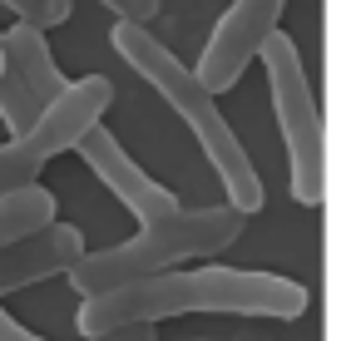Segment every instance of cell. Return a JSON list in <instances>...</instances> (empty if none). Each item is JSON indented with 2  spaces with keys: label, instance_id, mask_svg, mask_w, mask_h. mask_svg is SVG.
<instances>
[{
  "label": "cell",
  "instance_id": "cell-3",
  "mask_svg": "<svg viewBox=\"0 0 361 341\" xmlns=\"http://www.w3.org/2000/svg\"><path fill=\"white\" fill-rule=\"evenodd\" d=\"M243 213L228 208V203H213V208H173L154 223H139L134 237L114 242V247H99V252H85L65 277L80 297H94L104 287H119V282H139V277H159V272H173L178 262H198V257H218L228 252L238 237H243Z\"/></svg>",
  "mask_w": 361,
  "mask_h": 341
},
{
  "label": "cell",
  "instance_id": "cell-4",
  "mask_svg": "<svg viewBox=\"0 0 361 341\" xmlns=\"http://www.w3.org/2000/svg\"><path fill=\"white\" fill-rule=\"evenodd\" d=\"M267 70V94H272V119L287 144V178L292 198L302 208H322L326 198V134H322V109L302 65V50L287 30H272L267 45L257 50Z\"/></svg>",
  "mask_w": 361,
  "mask_h": 341
},
{
  "label": "cell",
  "instance_id": "cell-5",
  "mask_svg": "<svg viewBox=\"0 0 361 341\" xmlns=\"http://www.w3.org/2000/svg\"><path fill=\"white\" fill-rule=\"evenodd\" d=\"M114 104V85L104 75H85V80H70L45 109L40 119L25 129V134H11V144H0V198L16 193V188H30L40 183L45 163L70 154L94 124H104Z\"/></svg>",
  "mask_w": 361,
  "mask_h": 341
},
{
  "label": "cell",
  "instance_id": "cell-7",
  "mask_svg": "<svg viewBox=\"0 0 361 341\" xmlns=\"http://www.w3.org/2000/svg\"><path fill=\"white\" fill-rule=\"evenodd\" d=\"M75 154L85 159V168L139 218V223H154V218H164V213H173L178 208V198L159 183V178H149L144 168H139V159L104 129V124H94L80 144H75Z\"/></svg>",
  "mask_w": 361,
  "mask_h": 341
},
{
  "label": "cell",
  "instance_id": "cell-2",
  "mask_svg": "<svg viewBox=\"0 0 361 341\" xmlns=\"http://www.w3.org/2000/svg\"><path fill=\"white\" fill-rule=\"evenodd\" d=\"M109 40H114L119 60H124L129 70H139V75L164 94V104L188 124V134L198 139L203 159L213 163V173H218V183H223V193H228V208H238L243 218H252V213L267 203V193H262V178H257V168H252L243 139H238L233 124L223 119L218 94H208V89L198 85V75H193L149 25L114 20Z\"/></svg>",
  "mask_w": 361,
  "mask_h": 341
},
{
  "label": "cell",
  "instance_id": "cell-14",
  "mask_svg": "<svg viewBox=\"0 0 361 341\" xmlns=\"http://www.w3.org/2000/svg\"><path fill=\"white\" fill-rule=\"evenodd\" d=\"M0 341H45V336H35L30 326H20V321L6 311V302H0Z\"/></svg>",
  "mask_w": 361,
  "mask_h": 341
},
{
  "label": "cell",
  "instance_id": "cell-11",
  "mask_svg": "<svg viewBox=\"0 0 361 341\" xmlns=\"http://www.w3.org/2000/svg\"><path fill=\"white\" fill-rule=\"evenodd\" d=\"M40 109H45V104L35 99V89H30L11 65L0 70V119H6L11 134H25V129L40 119Z\"/></svg>",
  "mask_w": 361,
  "mask_h": 341
},
{
  "label": "cell",
  "instance_id": "cell-10",
  "mask_svg": "<svg viewBox=\"0 0 361 341\" xmlns=\"http://www.w3.org/2000/svg\"><path fill=\"white\" fill-rule=\"evenodd\" d=\"M45 223H55V193L50 188L30 183V188H16V193L0 198V247L45 228Z\"/></svg>",
  "mask_w": 361,
  "mask_h": 341
},
{
  "label": "cell",
  "instance_id": "cell-1",
  "mask_svg": "<svg viewBox=\"0 0 361 341\" xmlns=\"http://www.w3.org/2000/svg\"><path fill=\"white\" fill-rule=\"evenodd\" d=\"M312 292L297 277L282 272H257V267H218L203 262L193 272H159L139 282L104 287L94 297H80L75 326L85 341L124 331V326H159L169 316H198V311H223V316H267V321H297L307 316Z\"/></svg>",
  "mask_w": 361,
  "mask_h": 341
},
{
  "label": "cell",
  "instance_id": "cell-8",
  "mask_svg": "<svg viewBox=\"0 0 361 341\" xmlns=\"http://www.w3.org/2000/svg\"><path fill=\"white\" fill-rule=\"evenodd\" d=\"M85 232L75 223H45L16 242L0 247V297H11L20 287H35L45 277H65L85 257Z\"/></svg>",
  "mask_w": 361,
  "mask_h": 341
},
{
  "label": "cell",
  "instance_id": "cell-9",
  "mask_svg": "<svg viewBox=\"0 0 361 341\" xmlns=\"http://www.w3.org/2000/svg\"><path fill=\"white\" fill-rule=\"evenodd\" d=\"M0 55H6V65L35 89V99L40 104H50L70 80H65V70L55 65V55H50V40H45V30H35V25H25V20H16L11 30H0Z\"/></svg>",
  "mask_w": 361,
  "mask_h": 341
},
{
  "label": "cell",
  "instance_id": "cell-13",
  "mask_svg": "<svg viewBox=\"0 0 361 341\" xmlns=\"http://www.w3.org/2000/svg\"><path fill=\"white\" fill-rule=\"evenodd\" d=\"M104 11H114V20H129V25H149L159 16L164 0H99Z\"/></svg>",
  "mask_w": 361,
  "mask_h": 341
},
{
  "label": "cell",
  "instance_id": "cell-6",
  "mask_svg": "<svg viewBox=\"0 0 361 341\" xmlns=\"http://www.w3.org/2000/svg\"><path fill=\"white\" fill-rule=\"evenodd\" d=\"M282 11H287V0H233L203 45V60L193 65L198 85L208 94H228L243 80V70L257 60L267 35L282 30Z\"/></svg>",
  "mask_w": 361,
  "mask_h": 341
},
{
  "label": "cell",
  "instance_id": "cell-16",
  "mask_svg": "<svg viewBox=\"0 0 361 341\" xmlns=\"http://www.w3.org/2000/svg\"><path fill=\"white\" fill-rule=\"evenodd\" d=\"M0 70H6V55H0Z\"/></svg>",
  "mask_w": 361,
  "mask_h": 341
},
{
  "label": "cell",
  "instance_id": "cell-15",
  "mask_svg": "<svg viewBox=\"0 0 361 341\" xmlns=\"http://www.w3.org/2000/svg\"><path fill=\"white\" fill-rule=\"evenodd\" d=\"M94 341H154V326H124V331H109V336H94Z\"/></svg>",
  "mask_w": 361,
  "mask_h": 341
},
{
  "label": "cell",
  "instance_id": "cell-12",
  "mask_svg": "<svg viewBox=\"0 0 361 341\" xmlns=\"http://www.w3.org/2000/svg\"><path fill=\"white\" fill-rule=\"evenodd\" d=\"M6 6H11L25 25H35V30H55V25L70 20L75 0H6Z\"/></svg>",
  "mask_w": 361,
  "mask_h": 341
}]
</instances>
